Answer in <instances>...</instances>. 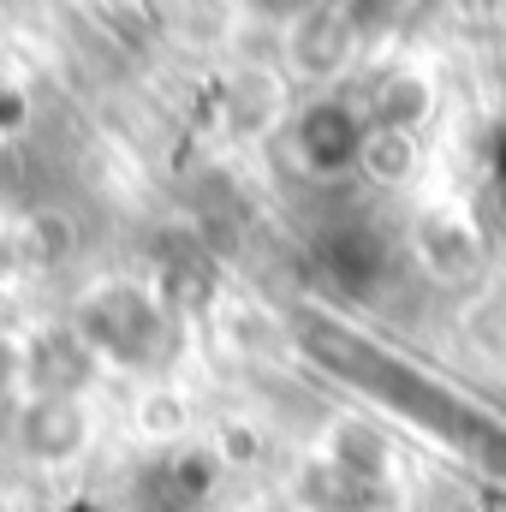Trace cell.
I'll return each mask as SVG.
<instances>
[{"label":"cell","instance_id":"3957f363","mask_svg":"<svg viewBox=\"0 0 506 512\" xmlns=\"http://www.w3.org/2000/svg\"><path fill=\"white\" fill-rule=\"evenodd\" d=\"M346 18L340 12H310L304 24H298V66L304 72H334L340 60H346Z\"/></svg>","mask_w":506,"mask_h":512},{"label":"cell","instance_id":"277c9868","mask_svg":"<svg viewBox=\"0 0 506 512\" xmlns=\"http://www.w3.org/2000/svg\"><path fill=\"white\" fill-rule=\"evenodd\" d=\"M30 387H36V346L0 328V405H30L36 399Z\"/></svg>","mask_w":506,"mask_h":512},{"label":"cell","instance_id":"5b68a950","mask_svg":"<svg viewBox=\"0 0 506 512\" xmlns=\"http://www.w3.org/2000/svg\"><path fill=\"white\" fill-rule=\"evenodd\" d=\"M358 161H364V167H370L376 179H405L417 155H411V137H405V131L376 126L370 137H364V155H358Z\"/></svg>","mask_w":506,"mask_h":512},{"label":"cell","instance_id":"7a4b0ae2","mask_svg":"<svg viewBox=\"0 0 506 512\" xmlns=\"http://www.w3.org/2000/svg\"><path fill=\"white\" fill-rule=\"evenodd\" d=\"M364 137H370V131H358V120H352L346 108H334V102H322V108H310V114L298 120V149H304V161H310L316 173H334V167L358 161V155H364Z\"/></svg>","mask_w":506,"mask_h":512},{"label":"cell","instance_id":"6da1fadb","mask_svg":"<svg viewBox=\"0 0 506 512\" xmlns=\"http://www.w3.org/2000/svg\"><path fill=\"white\" fill-rule=\"evenodd\" d=\"M18 435H24V453H30V459H42V465H72V459L84 453V441H90V411H84L72 393H36V399L24 405Z\"/></svg>","mask_w":506,"mask_h":512}]
</instances>
